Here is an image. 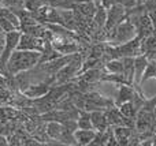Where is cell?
I'll list each match as a JSON object with an SVG mask.
<instances>
[{
	"label": "cell",
	"instance_id": "9a60e30c",
	"mask_svg": "<svg viewBox=\"0 0 156 146\" xmlns=\"http://www.w3.org/2000/svg\"><path fill=\"white\" fill-rule=\"evenodd\" d=\"M149 79H156V59H149V63L144 71L143 78H141L140 87H143V85Z\"/></svg>",
	"mask_w": 156,
	"mask_h": 146
},
{
	"label": "cell",
	"instance_id": "e0dca14e",
	"mask_svg": "<svg viewBox=\"0 0 156 146\" xmlns=\"http://www.w3.org/2000/svg\"><path fill=\"white\" fill-rule=\"evenodd\" d=\"M77 124H78V128H93L92 120H90V112L80 111V115H78V119H77Z\"/></svg>",
	"mask_w": 156,
	"mask_h": 146
},
{
	"label": "cell",
	"instance_id": "d6986e66",
	"mask_svg": "<svg viewBox=\"0 0 156 146\" xmlns=\"http://www.w3.org/2000/svg\"><path fill=\"white\" fill-rule=\"evenodd\" d=\"M94 3H96V5H101V7H104L108 10L111 5L115 4L116 0H94Z\"/></svg>",
	"mask_w": 156,
	"mask_h": 146
},
{
	"label": "cell",
	"instance_id": "7402d4cb",
	"mask_svg": "<svg viewBox=\"0 0 156 146\" xmlns=\"http://www.w3.org/2000/svg\"><path fill=\"white\" fill-rule=\"evenodd\" d=\"M3 2H4V0H0V5H2V4H3Z\"/></svg>",
	"mask_w": 156,
	"mask_h": 146
},
{
	"label": "cell",
	"instance_id": "9c48e42d",
	"mask_svg": "<svg viewBox=\"0 0 156 146\" xmlns=\"http://www.w3.org/2000/svg\"><path fill=\"white\" fill-rule=\"evenodd\" d=\"M96 137V131L93 128H77L74 131V138H76L77 145L88 146L93 142Z\"/></svg>",
	"mask_w": 156,
	"mask_h": 146
},
{
	"label": "cell",
	"instance_id": "52a82bcc",
	"mask_svg": "<svg viewBox=\"0 0 156 146\" xmlns=\"http://www.w3.org/2000/svg\"><path fill=\"white\" fill-rule=\"evenodd\" d=\"M148 63H149V59L144 53L134 57V86L140 87L141 78H143L144 71H145Z\"/></svg>",
	"mask_w": 156,
	"mask_h": 146
},
{
	"label": "cell",
	"instance_id": "277c9868",
	"mask_svg": "<svg viewBox=\"0 0 156 146\" xmlns=\"http://www.w3.org/2000/svg\"><path fill=\"white\" fill-rule=\"evenodd\" d=\"M127 16V10L121 5L119 3H115L114 5H111L107 10V21H105L104 25V32L107 33V36L123 21Z\"/></svg>",
	"mask_w": 156,
	"mask_h": 146
},
{
	"label": "cell",
	"instance_id": "7a4b0ae2",
	"mask_svg": "<svg viewBox=\"0 0 156 146\" xmlns=\"http://www.w3.org/2000/svg\"><path fill=\"white\" fill-rule=\"evenodd\" d=\"M137 37V29L136 25L130 21V18H125L110 34L107 36V44L110 45H121L127 41Z\"/></svg>",
	"mask_w": 156,
	"mask_h": 146
},
{
	"label": "cell",
	"instance_id": "7c38bea8",
	"mask_svg": "<svg viewBox=\"0 0 156 146\" xmlns=\"http://www.w3.org/2000/svg\"><path fill=\"white\" fill-rule=\"evenodd\" d=\"M45 133L51 141H56L60 144V138L63 134V124L60 122H48L45 126Z\"/></svg>",
	"mask_w": 156,
	"mask_h": 146
},
{
	"label": "cell",
	"instance_id": "3957f363",
	"mask_svg": "<svg viewBox=\"0 0 156 146\" xmlns=\"http://www.w3.org/2000/svg\"><path fill=\"white\" fill-rule=\"evenodd\" d=\"M22 32L21 30H14V32L5 33V38H4V44H3V49L0 53V75H5L7 74V62L10 59V56L12 55V52L18 48V42L21 38Z\"/></svg>",
	"mask_w": 156,
	"mask_h": 146
},
{
	"label": "cell",
	"instance_id": "4fadbf2b",
	"mask_svg": "<svg viewBox=\"0 0 156 146\" xmlns=\"http://www.w3.org/2000/svg\"><path fill=\"white\" fill-rule=\"evenodd\" d=\"M118 108H119V111H121V114L123 115L125 117H127V119H136V116H137L138 109L132 101H127V103L121 104Z\"/></svg>",
	"mask_w": 156,
	"mask_h": 146
},
{
	"label": "cell",
	"instance_id": "5b68a950",
	"mask_svg": "<svg viewBox=\"0 0 156 146\" xmlns=\"http://www.w3.org/2000/svg\"><path fill=\"white\" fill-rule=\"evenodd\" d=\"M54 83H55V75L54 76H49L48 79L40 82V83L29 85V86H27L22 93H23L26 97L36 100V98H40V97H43V96H45L47 93L49 92V89H51V86Z\"/></svg>",
	"mask_w": 156,
	"mask_h": 146
},
{
	"label": "cell",
	"instance_id": "8fae6325",
	"mask_svg": "<svg viewBox=\"0 0 156 146\" xmlns=\"http://www.w3.org/2000/svg\"><path fill=\"white\" fill-rule=\"evenodd\" d=\"M112 131L118 141V145H129L134 128L127 127V126H116V127H112Z\"/></svg>",
	"mask_w": 156,
	"mask_h": 146
},
{
	"label": "cell",
	"instance_id": "5bb4252c",
	"mask_svg": "<svg viewBox=\"0 0 156 146\" xmlns=\"http://www.w3.org/2000/svg\"><path fill=\"white\" fill-rule=\"evenodd\" d=\"M107 73L112 74H123V62L122 59H110L104 63Z\"/></svg>",
	"mask_w": 156,
	"mask_h": 146
},
{
	"label": "cell",
	"instance_id": "ac0fdd59",
	"mask_svg": "<svg viewBox=\"0 0 156 146\" xmlns=\"http://www.w3.org/2000/svg\"><path fill=\"white\" fill-rule=\"evenodd\" d=\"M25 4H26V0H4L2 5L15 11V10H22V8H25Z\"/></svg>",
	"mask_w": 156,
	"mask_h": 146
},
{
	"label": "cell",
	"instance_id": "2e32d148",
	"mask_svg": "<svg viewBox=\"0 0 156 146\" xmlns=\"http://www.w3.org/2000/svg\"><path fill=\"white\" fill-rule=\"evenodd\" d=\"M105 21H107V8L101 7V5H97L96 12L93 15V22L97 25V27L104 29Z\"/></svg>",
	"mask_w": 156,
	"mask_h": 146
},
{
	"label": "cell",
	"instance_id": "6da1fadb",
	"mask_svg": "<svg viewBox=\"0 0 156 146\" xmlns=\"http://www.w3.org/2000/svg\"><path fill=\"white\" fill-rule=\"evenodd\" d=\"M41 52L37 51H22L15 49L7 62L8 76H16L21 73H26L38 64Z\"/></svg>",
	"mask_w": 156,
	"mask_h": 146
},
{
	"label": "cell",
	"instance_id": "ba28073f",
	"mask_svg": "<svg viewBox=\"0 0 156 146\" xmlns=\"http://www.w3.org/2000/svg\"><path fill=\"white\" fill-rule=\"evenodd\" d=\"M136 90L137 87L132 86V85H119V89H118V96L114 101H115V105L119 107L121 104L127 103V101H132L133 97L136 94Z\"/></svg>",
	"mask_w": 156,
	"mask_h": 146
},
{
	"label": "cell",
	"instance_id": "44dd1931",
	"mask_svg": "<svg viewBox=\"0 0 156 146\" xmlns=\"http://www.w3.org/2000/svg\"><path fill=\"white\" fill-rule=\"evenodd\" d=\"M4 38H5V33L0 26V44H4Z\"/></svg>",
	"mask_w": 156,
	"mask_h": 146
},
{
	"label": "cell",
	"instance_id": "ffe728a7",
	"mask_svg": "<svg viewBox=\"0 0 156 146\" xmlns=\"http://www.w3.org/2000/svg\"><path fill=\"white\" fill-rule=\"evenodd\" d=\"M8 145V138L5 135H3V134H0V146H5Z\"/></svg>",
	"mask_w": 156,
	"mask_h": 146
},
{
	"label": "cell",
	"instance_id": "8992f818",
	"mask_svg": "<svg viewBox=\"0 0 156 146\" xmlns=\"http://www.w3.org/2000/svg\"><path fill=\"white\" fill-rule=\"evenodd\" d=\"M44 44H45V40H44V38L34 37V36L27 34V33H22L21 38H19V42H18V48H16V49H22V51L43 52Z\"/></svg>",
	"mask_w": 156,
	"mask_h": 146
},
{
	"label": "cell",
	"instance_id": "30bf717a",
	"mask_svg": "<svg viewBox=\"0 0 156 146\" xmlns=\"http://www.w3.org/2000/svg\"><path fill=\"white\" fill-rule=\"evenodd\" d=\"M90 120L94 131H105L107 128H110L107 116H105V111H92Z\"/></svg>",
	"mask_w": 156,
	"mask_h": 146
}]
</instances>
